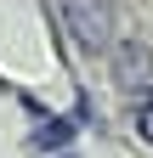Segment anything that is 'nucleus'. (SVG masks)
<instances>
[{"mask_svg": "<svg viewBox=\"0 0 153 158\" xmlns=\"http://www.w3.org/2000/svg\"><path fill=\"white\" fill-rule=\"evenodd\" d=\"M63 17H68V28L85 51L113 45V28H119V6L113 0H63Z\"/></svg>", "mask_w": 153, "mask_h": 158, "instance_id": "1", "label": "nucleus"}, {"mask_svg": "<svg viewBox=\"0 0 153 158\" xmlns=\"http://www.w3.org/2000/svg\"><path fill=\"white\" fill-rule=\"evenodd\" d=\"M113 79H119L125 90H136L147 79V51L136 45V40H119V51H113Z\"/></svg>", "mask_w": 153, "mask_h": 158, "instance_id": "2", "label": "nucleus"}, {"mask_svg": "<svg viewBox=\"0 0 153 158\" xmlns=\"http://www.w3.org/2000/svg\"><path fill=\"white\" fill-rule=\"evenodd\" d=\"M136 135L153 147V90H142V107H136Z\"/></svg>", "mask_w": 153, "mask_h": 158, "instance_id": "3", "label": "nucleus"}]
</instances>
